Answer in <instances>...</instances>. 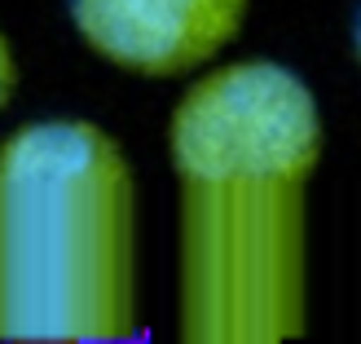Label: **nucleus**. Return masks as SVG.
<instances>
[{"label":"nucleus","mask_w":361,"mask_h":344,"mask_svg":"<svg viewBox=\"0 0 361 344\" xmlns=\"http://www.w3.org/2000/svg\"><path fill=\"white\" fill-rule=\"evenodd\" d=\"M97 58L150 80L212 62L247 18V0H66Z\"/></svg>","instance_id":"7ed1b4c3"},{"label":"nucleus","mask_w":361,"mask_h":344,"mask_svg":"<svg viewBox=\"0 0 361 344\" xmlns=\"http://www.w3.org/2000/svg\"><path fill=\"white\" fill-rule=\"evenodd\" d=\"M353 45H357V62H361V13H357V27H353Z\"/></svg>","instance_id":"39448f33"},{"label":"nucleus","mask_w":361,"mask_h":344,"mask_svg":"<svg viewBox=\"0 0 361 344\" xmlns=\"http://www.w3.org/2000/svg\"><path fill=\"white\" fill-rule=\"evenodd\" d=\"M137 336V190L119 141L88 119L0 141V344Z\"/></svg>","instance_id":"f03ea898"},{"label":"nucleus","mask_w":361,"mask_h":344,"mask_svg":"<svg viewBox=\"0 0 361 344\" xmlns=\"http://www.w3.org/2000/svg\"><path fill=\"white\" fill-rule=\"evenodd\" d=\"M180 181L176 344L304 336V186L322 115L295 71L247 58L207 71L168 124Z\"/></svg>","instance_id":"f257e3e1"},{"label":"nucleus","mask_w":361,"mask_h":344,"mask_svg":"<svg viewBox=\"0 0 361 344\" xmlns=\"http://www.w3.org/2000/svg\"><path fill=\"white\" fill-rule=\"evenodd\" d=\"M13 88H18V62H13V45L5 40V31H0V111L9 106Z\"/></svg>","instance_id":"20e7f679"}]
</instances>
